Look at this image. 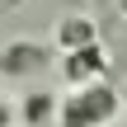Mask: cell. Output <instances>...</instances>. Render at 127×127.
<instances>
[{"label": "cell", "mask_w": 127, "mask_h": 127, "mask_svg": "<svg viewBox=\"0 0 127 127\" xmlns=\"http://www.w3.org/2000/svg\"><path fill=\"white\" fill-rule=\"evenodd\" d=\"M47 61H52V47L28 42V38H19V42H9V47H0V75H38Z\"/></svg>", "instance_id": "cell-3"}, {"label": "cell", "mask_w": 127, "mask_h": 127, "mask_svg": "<svg viewBox=\"0 0 127 127\" xmlns=\"http://www.w3.org/2000/svg\"><path fill=\"white\" fill-rule=\"evenodd\" d=\"M57 108H61V99H57L52 90H28L24 104L14 108V118L24 127H57Z\"/></svg>", "instance_id": "cell-5"}, {"label": "cell", "mask_w": 127, "mask_h": 127, "mask_svg": "<svg viewBox=\"0 0 127 127\" xmlns=\"http://www.w3.org/2000/svg\"><path fill=\"white\" fill-rule=\"evenodd\" d=\"M113 113H118V90L104 80H85V85H75V94L61 99L57 123L61 127H104V123H113Z\"/></svg>", "instance_id": "cell-1"}, {"label": "cell", "mask_w": 127, "mask_h": 127, "mask_svg": "<svg viewBox=\"0 0 127 127\" xmlns=\"http://www.w3.org/2000/svg\"><path fill=\"white\" fill-rule=\"evenodd\" d=\"M85 42H99V24H94L90 14H66V19H57V28H52V47H57V52H75V47H85Z\"/></svg>", "instance_id": "cell-4"}, {"label": "cell", "mask_w": 127, "mask_h": 127, "mask_svg": "<svg viewBox=\"0 0 127 127\" xmlns=\"http://www.w3.org/2000/svg\"><path fill=\"white\" fill-rule=\"evenodd\" d=\"M90 5H94V9H113L118 0H90Z\"/></svg>", "instance_id": "cell-7"}, {"label": "cell", "mask_w": 127, "mask_h": 127, "mask_svg": "<svg viewBox=\"0 0 127 127\" xmlns=\"http://www.w3.org/2000/svg\"><path fill=\"white\" fill-rule=\"evenodd\" d=\"M9 123H14V108H9V104L0 99V127H9Z\"/></svg>", "instance_id": "cell-6"}, {"label": "cell", "mask_w": 127, "mask_h": 127, "mask_svg": "<svg viewBox=\"0 0 127 127\" xmlns=\"http://www.w3.org/2000/svg\"><path fill=\"white\" fill-rule=\"evenodd\" d=\"M113 9H118V14H123V19H127V0H118V5H113Z\"/></svg>", "instance_id": "cell-8"}, {"label": "cell", "mask_w": 127, "mask_h": 127, "mask_svg": "<svg viewBox=\"0 0 127 127\" xmlns=\"http://www.w3.org/2000/svg\"><path fill=\"white\" fill-rule=\"evenodd\" d=\"M61 75H66L71 85L104 80V75H108V57H104V47H99V42H85V47H75V52H61Z\"/></svg>", "instance_id": "cell-2"}]
</instances>
